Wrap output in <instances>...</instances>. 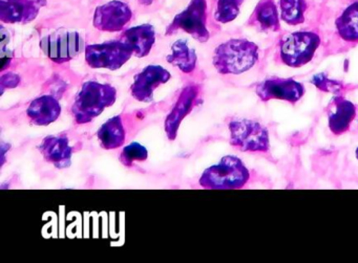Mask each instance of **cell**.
I'll list each match as a JSON object with an SVG mask.
<instances>
[{
  "instance_id": "cell-1",
  "label": "cell",
  "mask_w": 358,
  "mask_h": 263,
  "mask_svg": "<svg viewBox=\"0 0 358 263\" xmlns=\"http://www.w3.org/2000/svg\"><path fill=\"white\" fill-rule=\"evenodd\" d=\"M259 61V47L246 39H231L215 49L213 66L220 74L240 75Z\"/></svg>"
},
{
  "instance_id": "cell-2",
  "label": "cell",
  "mask_w": 358,
  "mask_h": 263,
  "mask_svg": "<svg viewBox=\"0 0 358 263\" xmlns=\"http://www.w3.org/2000/svg\"><path fill=\"white\" fill-rule=\"evenodd\" d=\"M117 91L114 87L102 83H85L75 100L72 112L78 124H87L116 102Z\"/></svg>"
},
{
  "instance_id": "cell-3",
  "label": "cell",
  "mask_w": 358,
  "mask_h": 263,
  "mask_svg": "<svg viewBox=\"0 0 358 263\" xmlns=\"http://www.w3.org/2000/svg\"><path fill=\"white\" fill-rule=\"evenodd\" d=\"M249 171L242 160L227 156L215 166L206 169L200 179V185L206 189H241L249 181Z\"/></svg>"
},
{
  "instance_id": "cell-4",
  "label": "cell",
  "mask_w": 358,
  "mask_h": 263,
  "mask_svg": "<svg viewBox=\"0 0 358 263\" xmlns=\"http://www.w3.org/2000/svg\"><path fill=\"white\" fill-rule=\"evenodd\" d=\"M320 45V36L315 33H292L280 41V59L290 68H301L311 61Z\"/></svg>"
},
{
  "instance_id": "cell-5",
  "label": "cell",
  "mask_w": 358,
  "mask_h": 263,
  "mask_svg": "<svg viewBox=\"0 0 358 263\" xmlns=\"http://www.w3.org/2000/svg\"><path fill=\"white\" fill-rule=\"evenodd\" d=\"M230 143L232 146L250 152H267L269 135L263 125L252 120H232L229 123Z\"/></svg>"
},
{
  "instance_id": "cell-6",
  "label": "cell",
  "mask_w": 358,
  "mask_h": 263,
  "mask_svg": "<svg viewBox=\"0 0 358 263\" xmlns=\"http://www.w3.org/2000/svg\"><path fill=\"white\" fill-rule=\"evenodd\" d=\"M206 0H192L189 6L178 14L167 27L166 35L181 30L192 35L200 43H206L209 39V32L206 28Z\"/></svg>"
},
{
  "instance_id": "cell-7",
  "label": "cell",
  "mask_w": 358,
  "mask_h": 263,
  "mask_svg": "<svg viewBox=\"0 0 358 263\" xmlns=\"http://www.w3.org/2000/svg\"><path fill=\"white\" fill-rule=\"evenodd\" d=\"M133 52L121 40L108 41L85 47V60L93 68L117 70L131 59Z\"/></svg>"
},
{
  "instance_id": "cell-8",
  "label": "cell",
  "mask_w": 358,
  "mask_h": 263,
  "mask_svg": "<svg viewBox=\"0 0 358 263\" xmlns=\"http://www.w3.org/2000/svg\"><path fill=\"white\" fill-rule=\"evenodd\" d=\"M41 47L52 61L64 63L81 53L85 41L77 32H56L43 37Z\"/></svg>"
},
{
  "instance_id": "cell-9",
  "label": "cell",
  "mask_w": 358,
  "mask_h": 263,
  "mask_svg": "<svg viewBox=\"0 0 358 263\" xmlns=\"http://www.w3.org/2000/svg\"><path fill=\"white\" fill-rule=\"evenodd\" d=\"M131 16L133 13L127 3L114 0L96 9L94 26L103 32H119L129 24Z\"/></svg>"
},
{
  "instance_id": "cell-10",
  "label": "cell",
  "mask_w": 358,
  "mask_h": 263,
  "mask_svg": "<svg viewBox=\"0 0 358 263\" xmlns=\"http://www.w3.org/2000/svg\"><path fill=\"white\" fill-rule=\"evenodd\" d=\"M255 91L263 101L278 99L295 104L303 97L305 89L293 79L270 78L257 85Z\"/></svg>"
},
{
  "instance_id": "cell-11",
  "label": "cell",
  "mask_w": 358,
  "mask_h": 263,
  "mask_svg": "<svg viewBox=\"0 0 358 263\" xmlns=\"http://www.w3.org/2000/svg\"><path fill=\"white\" fill-rule=\"evenodd\" d=\"M171 80L169 70L160 66H150L135 77L131 85V95L140 102L154 99L155 89Z\"/></svg>"
},
{
  "instance_id": "cell-12",
  "label": "cell",
  "mask_w": 358,
  "mask_h": 263,
  "mask_svg": "<svg viewBox=\"0 0 358 263\" xmlns=\"http://www.w3.org/2000/svg\"><path fill=\"white\" fill-rule=\"evenodd\" d=\"M45 3V0H0V20L5 24H29Z\"/></svg>"
},
{
  "instance_id": "cell-13",
  "label": "cell",
  "mask_w": 358,
  "mask_h": 263,
  "mask_svg": "<svg viewBox=\"0 0 358 263\" xmlns=\"http://www.w3.org/2000/svg\"><path fill=\"white\" fill-rule=\"evenodd\" d=\"M198 87L192 85V87H185L182 91L171 114L167 116L166 121H165V131H166L167 137L171 141L177 137L178 129H179L182 121L194 108V101L198 97Z\"/></svg>"
},
{
  "instance_id": "cell-14",
  "label": "cell",
  "mask_w": 358,
  "mask_h": 263,
  "mask_svg": "<svg viewBox=\"0 0 358 263\" xmlns=\"http://www.w3.org/2000/svg\"><path fill=\"white\" fill-rule=\"evenodd\" d=\"M120 40L124 43L138 58H143L150 54L156 41L154 27L142 24L129 29L121 35Z\"/></svg>"
},
{
  "instance_id": "cell-15",
  "label": "cell",
  "mask_w": 358,
  "mask_h": 263,
  "mask_svg": "<svg viewBox=\"0 0 358 263\" xmlns=\"http://www.w3.org/2000/svg\"><path fill=\"white\" fill-rule=\"evenodd\" d=\"M43 158L57 168H66L71 165L72 147L66 137H48L39 145Z\"/></svg>"
},
{
  "instance_id": "cell-16",
  "label": "cell",
  "mask_w": 358,
  "mask_h": 263,
  "mask_svg": "<svg viewBox=\"0 0 358 263\" xmlns=\"http://www.w3.org/2000/svg\"><path fill=\"white\" fill-rule=\"evenodd\" d=\"M62 114L59 102L52 96H43L34 100L29 106L27 114L33 124L47 126L55 122Z\"/></svg>"
},
{
  "instance_id": "cell-17",
  "label": "cell",
  "mask_w": 358,
  "mask_h": 263,
  "mask_svg": "<svg viewBox=\"0 0 358 263\" xmlns=\"http://www.w3.org/2000/svg\"><path fill=\"white\" fill-rule=\"evenodd\" d=\"M334 110L329 114V127L334 135H343L349 129L356 116V107L351 102L337 97L333 100Z\"/></svg>"
},
{
  "instance_id": "cell-18",
  "label": "cell",
  "mask_w": 358,
  "mask_h": 263,
  "mask_svg": "<svg viewBox=\"0 0 358 263\" xmlns=\"http://www.w3.org/2000/svg\"><path fill=\"white\" fill-rule=\"evenodd\" d=\"M98 139L104 149L121 147L125 142V130L121 117H114L104 123L98 131Z\"/></svg>"
},
{
  "instance_id": "cell-19",
  "label": "cell",
  "mask_w": 358,
  "mask_h": 263,
  "mask_svg": "<svg viewBox=\"0 0 358 263\" xmlns=\"http://www.w3.org/2000/svg\"><path fill=\"white\" fill-rule=\"evenodd\" d=\"M338 36L347 43H358V1L350 5L335 22Z\"/></svg>"
},
{
  "instance_id": "cell-20",
  "label": "cell",
  "mask_w": 358,
  "mask_h": 263,
  "mask_svg": "<svg viewBox=\"0 0 358 263\" xmlns=\"http://www.w3.org/2000/svg\"><path fill=\"white\" fill-rule=\"evenodd\" d=\"M167 61L183 73H192L196 68V55L194 49L188 47L187 41L178 40L171 47V54L167 56Z\"/></svg>"
},
{
  "instance_id": "cell-21",
  "label": "cell",
  "mask_w": 358,
  "mask_h": 263,
  "mask_svg": "<svg viewBox=\"0 0 358 263\" xmlns=\"http://www.w3.org/2000/svg\"><path fill=\"white\" fill-rule=\"evenodd\" d=\"M255 22L263 31L280 30V18L275 3L272 0H264L255 11Z\"/></svg>"
},
{
  "instance_id": "cell-22",
  "label": "cell",
  "mask_w": 358,
  "mask_h": 263,
  "mask_svg": "<svg viewBox=\"0 0 358 263\" xmlns=\"http://www.w3.org/2000/svg\"><path fill=\"white\" fill-rule=\"evenodd\" d=\"M280 17L286 24L297 26L305 22V0H280Z\"/></svg>"
},
{
  "instance_id": "cell-23",
  "label": "cell",
  "mask_w": 358,
  "mask_h": 263,
  "mask_svg": "<svg viewBox=\"0 0 358 263\" xmlns=\"http://www.w3.org/2000/svg\"><path fill=\"white\" fill-rule=\"evenodd\" d=\"M243 0H217L215 17L221 24H228L238 17Z\"/></svg>"
},
{
  "instance_id": "cell-24",
  "label": "cell",
  "mask_w": 358,
  "mask_h": 263,
  "mask_svg": "<svg viewBox=\"0 0 358 263\" xmlns=\"http://www.w3.org/2000/svg\"><path fill=\"white\" fill-rule=\"evenodd\" d=\"M148 152L144 146L139 143H133L127 146L121 153L120 160L125 166H131L136 160L143 162L148 158Z\"/></svg>"
},
{
  "instance_id": "cell-25",
  "label": "cell",
  "mask_w": 358,
  "mask_h": 263,
  "mask_svg": "<svg viewBox=\"0 0 358 263\" xmlns=\"http://www.w3.org/2000/svg\"><path fill=\"white\" fill-rule=\"evenodd\" d=\"M312 82L318 87V89H322L324 91H335L337 89H341V85H337V82L335 81L330 80V79H327L324 75H318V76L314 77Z\"/></svg>"
},
{
  "instance_id": "cell-26",
  "label": "cell",
  "mask_w": 358,
  "mask_h": 263,
  "mask_svg": "<svg viewBox=\"0 0 358 263\" xmlns=\"http://www.w3.org/2000/svg\"><path fill=\"white\" fill-rule=\"evenodd\" d=\"M20 81V79L17 75L12 74V73L3 75L1 77V93H3L7 87L8 89H13V87H17Z\"/></svg>"
},
{
  "instance_id": "cell-27",
  "label": "cell",
  "mask_w": 358,
  "mask_h": 263,
  "mask_svg": "<svg viewBox=\"0 0 358 263\" xmlns=\"http://www.w3.org/2000/svg\"><path fill=\"white\" fill-rule=\"evenodd\" d=\"M142 5L150 6L152 3V0H139Z\"/></svg>"
},
{
  "instance_id": "cell-28",
  "label": "cell",
  "mask_w": 358,
  "mask_h": 263,
  "mask_svg": "<svg viewBox=\"0 0 358 263\" xmlns=\"http://www.w3.org/2000/svg\"><path fill=\"white\" fill-rule=\"evenodd\" d=\"M356 158H357L358 160V148L356 149Z\"/></svg>"
}]
</instances>
